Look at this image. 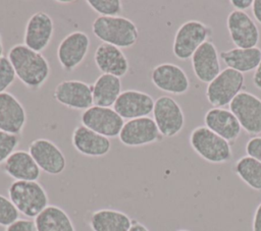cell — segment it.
Masks as SVG:
<instances>
[{"mask_svg":"<svg viewBox=\"0 0 261 231\" xmlns=\"http://www.w3.org/2000/svg\"><path fill=\"white\" fill-rule=\"evenodd\" d=\"M154 99L147 93L137 90L121 92L113 109L122 119H136L148 117L154 108Z\"/></svg>","mask_w":261,"mask_h":231,"instance_id":"cell-17","label":"cell"},{"mask_svg":"<svg viewBox=\"0 0 261 231\" xmlns=\"http://www.w3.org/2000/svg\"><path fill=\"white\" fill-rule=\"evenodd\" d=\"M8 197L19 214L35 219L49 206L45 188L38 181H13L8 187Z\"/></svg>","mask_w":261,"mask_h":231,"instance_id":"cell-3","label":"cell"},{"mask_svg":"<svg viewBox=\"0 0 261 231\" xmlns=\"http://www.w3.org/2000/svg\"><path fill=\"white\" fill-rule=\"evenodd\" d=\"M20 139V135L0 130V165L3 164L13 152H15Z\"/></svg>","mask_w":261,"mask_h":231,"instance_id":"cell-30","label":"cell"},{"mask_svg":"<svg viewBox=\"0 0 261 231\" xmlns=\"http://www.w3.org/2000/svg\"><path fill=\"white\" fill-rule=\"evenodd\" d=\"M220 59L226 67L234 69L241 73L255 70L261 61V49L254 48H232L220 52Z\"/></svg>","mask_w":261,"mask_h":231,"instance_id":"cell-25","label":"cell"},{"mask_svg":"<svg viewBox=\"0 0 261 231\" xmlns=\"http://www.w3.org/2000/svg\"><path fill=\"white\" fill-rule=\"evenodd\" d=\"M177 231H190V230H187V229H179V230H177Z\"/></svg>","mask_w":261,"mask_h":231,"instance_id":"cell-42","label":"cell"},{"mask_svg":"<svg viewBox=\"0 0 261 231\" xmlns=\"http://www.w3.org/2000/svg\"><path fill=\"white\" fill-rule=\"evenodd\" d=\"M34 221L37 231H76L68 214L54 205H49Z\"/></svg>","mask_w":261,"mask_h":231,"instance_id":"cell-27","label":"cell"},{"mask_svg":"<svg viewBox=\"0 0 261 231\" xmlns=\"http://www.w3.org/2000/svg\"><path fill=\"white\" fill-rule=\"evenodd\" d=\"M128 231H149V229L142 223L133 220V224L130 226V228L128 229Z\"/></svg>","mask_w":261,"mask_h":231,"instance_id":"cell-39","label":"cell"},{"mask_svg":"<svg viewBox=\"0 0 261 231\" xmlns=\"http://www.w3.org/2000/svg\"><path fill=\"white\" fill-rule=\"evenodd\" d=\"M19 217V212L9 199V197L0 194V226L7 227Z\"/></svg>","mask_w":261,"mask_h":231,"instance_id":"cell-31","label":"cell"},{"mask_svg":"<svg viewBox=\"0 0 261 231\" xmlns=\"http://www.w3.org/2000/svg\"><path fill=\"white\" fill-rule=\"evenodd\" d=\"M53 98L59 104L73 110L86 111L94 106L92 84L82 80H63L59 82L54 91Z\"/></svg>","mask_w":261,"mask_h":231,"instance_id":"cell-13","label":"cell"},{"mask_svg":"<svg viewBox=\"0 0 261 231\" xmlns=\"http://www.w3.org/2000/svg\"><path fill=\"white\" fill-rule=\"evenodd\" d=\"M252 231H261V203L257 206L253 216Z\"/></svg>","mask_w":261,"mask_h":231,"instance_id":"cell-35","label":"cell"},{"mask_svg":"<svg viewBox=\"0 0 261 231\" xmlns=\"http://www.w3.org/2000/svg\"><path fill=\"white\" fill-rule=\"evenodd\" d=\"M132 224L128 215L114 209L97 210L89 219L92 231H128Z\"/></svg>","mask_w":261,"mask_h":231,"instance_id":"cell-24","label":"cell"},{"mask_svg":"<svg viewBox=\"0 0 261 231\" xmlns=\"http://www.w3.org/2000/svg\"><path fill=\"white\" fill-rule=\"evenodd\" d=\"M92 31L102 43L119 49L130 48L139 40L136 23L124 16H98L92 24Z\"/></svg>","mask_w":261,"mask_h":231,"instance_id":"cell-2","label":"cell"},{"mask_svg":"<svg viewBox=\"0 0 261 231\" xmlns=\"http://www.w3.org/2000/svg\"><path fill=\"white\" fill-rule=\"evenodd\" d=\"M3 51H4V47H3L2 37H1V34H0V59L3 57Z\"/></svg>","mask_w":261,"mask_h":231,"instance_id":"cell-40","label":"cell"},{"mask_svg":"<svg viewBox=\"0 0 261 231\" xmlns=\"http://www.w3.org/2000/svg\"><path fill=\"white\" fill-rule=\"evenodd\" d=\"M229 110L237 117L242 129L251 135L261 133V99L242 91L230 102Z\"/></svg>","mask_w":261,"mask_h":231,"instance_id":"cell-8","label":"cell"},{"mask_svg":"<svg viewBox=\"0 0 261 231\" xmlns=\"http://www.w3.org/2000/svg\"><path fill=\"white\" fill-rule=\"evenodd\" d=\"M2 168L15 181H37L41 175V170L31 154L23 150L13 152Z\"/></svg>","mask_w":261,"mask_h":231,"instance_id":"cell-23","label":"cell"},{"mask_svg":"<svg viewBox=\"0 0 261 231\" xmlns=\"http://www.w3.org/2000/svg\"><path fill=\"white\" fill-rule=\"evenodd\" d=\"M230 4L236 8V10L245 11L252 7L253 0H230Z\"/></svg>","mask_w":261,"mask_h":231,"instance_id":"cell-36","label":"cell"},{"mask_svg":"<svg viewBox=\"0 0 261 231\" xmlns=\"http://www.w3.org/2000/svg\"><path fill=\"white\" fill-rule=\"evenodd\" d=\"M234 173L249 187L261 191V162L250 156H243L234 164Z\"/></svg>","mask_w":261,"mask_h":231,"instance_id":"cell-28","label":"cell"},{"mask_svg":"<svg viewBox=\"0 0 261 231\" xmlns=\"http://www.w3.org/2000/svg\"><path fill=\"white\" fill-rule=\"evenodd\" d=\"M212 27L200 20H187L177 28L173 44V55L179 60L192 58L196 50L212 36Z\"/></svg>","mask_w":261,"mask_h":231,"instance_id":"cell-5","label":"cell"},{"mask_svg":"<svg viewBox=\"0 0 261 231\" xmlns=\"http://www.w3.org/2000/svg\"><path fill=\"white\" fill-rule=\"evenodd\" d=\"M151 81L160 91L172 95H184L190 89L185 70L173 63H161L151 71Z\"/></svg>","mask_w":261,"mask_h":231,"instance_id":"cell-15","label":"cell"},{"mask_svg":"<svg viewBox=\"0 0 261 231\" xmlns=\"http://www.w3.org/2000/svg\"><path fill=\"white\" fill-rule=\"evenodd\" d=\"M247 156H250L261 162V136L251 137L245 147Z\"/></svg>","mask_w":261,"mask_h":231,"instance_id":"cell-34","label":"cell"},{"mask_svg":"<svg viewBox=\"0 0 261 231\" xmlns=\"http://www.w3.org/2000/svg\"><path fill=\"white\" fill-rule=\"evenodd\" d=\"M153 119L163 137H173L184 128L185 115L179 104L169 96L155 100Z\"/></svg>","mask_w":261,"mask_h":231,"instance_id":"cell-7","label":"cell"},{"mask_svg":"<svg viewBox=\"0 0 261 231\" xmlns=\"http://www.w3.org/2000/svg\"><path fill=\"white\" fill-rule=\"evenodd\" d=\"M244 84V74L226 67L208 83L206 88L207 101L214 108H222L229 105L237 95L242 92Z\"/></svg>","mask_w":261,"mask_h":231,"instance_id":"cell-6","label":"cell"},{"mask_svg":"<svg viewBox=\"0 0 261 231\" xmlns=\"http://www.w3.org/2000/svg\"><path fill=\"white\" fill-rule=\"evenodd\" d=\"M15 78L16 75L9 59L3 56L0 59V94L6 92V90L14 82Z\"/></svg>","mask_w":261,"mask_h":231,"instance_id":"cell-32","label":"cell"},{"mask_svg":"<svg viewBox=\"0 0 261 231\" xmlns=\"http://www.w3.org/2000/svg\"><path fill=\"white\" fill-rule=\"evenodd\" d=\"M192 67L196 77L204 82H211L220 73L219 54L215 45L207 41L203 43L193 54Z\"/></svg>","mask_w":261,"mask_h":231,"instance_id":"cell-19","label":"cell"},{"mask_svg":"<svg viewBox=\"0 0 261 231\" xmlns=\"http://www.w3.org/2000/svg\"><path fill=\"white\" fill-rule=\"evenodd\" d=\"M87 3L99 16H118L122 11L120 0H88Z\"/></svg>","mask_w":261,"mask_h":231,"instance_id":"cell-29","label":"cell"},{"mask_svg":"<svg viewBox=\"0 0 261 231\" xmlns=\"http://www.w3.org/2000/svg\"><path fill=\"white\" fill-rule=\"evenodd\" d=\"M59 3H61V4H63V3H71V1H58Z\"/></svg>","mask_w":261,"mask_h":231,"instance_id":"cell-41","label":"cell"},{"mask_svg":"<svg viewBox=\"0 0 261 231\" xmlns=\"http://www.w3.org/2000/svg\"><path fill=\"white\" fill-rule=\"evenodd\" d=\"M204 123L207 128L224 138L233 142L240 136L242 127L234 114L224 108H211L204 115Z\"/></svg>","mask_w":261,"mask_h":231,"instance_id":"cell-21","label":"cell"},{"mask_svg":"<svg viewBox=\"0 0 261 231\" xmlns=\"http://www.w3.org/2000/svg\"><path fill=\"white\" fill-rule=\"evenodd\" d=\"M82 125L108 138L119 135L124 124L122 119L113 108L92 106L83 111L81 115Z\"/></svg>","mask_w":261,"mask_h":231,"instance_id":"cell-9","label":"cell"},{"mask_svg":"<svg viewBox=\"0 0 261 231\" xmlns=\"http://www.w3.org/2000/svg\"><path fill=\"white\" fill-rule=\"evenodd\" d=\"M53 34L54 22L52 17L44 11H37L27 21L23 44L30 49L41 53L50 44Z\"/></svg>","mask_w":261,"mask_h":231,"instance_id":"cell-16","label":"cell"},{"mask_svg":"<svg viewBox=\"0 0 261 231\" xmlns=\"http://www.w3.org/2000/svg\"><path fill=\"white\" fill-rule=\"evenodd\" d=\"M94 62L102 74H110L119 78L124 76L129 68L128 60L121 49L105 43L96 48Z\"/></svg>","mask_w":261,"mask_h":231,"instance_id":"cell-22","label":"cell"},{"mask_svg":"<svg viewBox=\"0 0 261 231\" xmlns=\"http://www.w3.org/2000/svg\"><path fill=\"white\" fill-rule=\"evenodd\" d=\"M121 94V80L110 74H101L92 84L94 106L111 108Z\"/></svg>","mask_w":261,"mask_h":231,"instance_id":"cell-26","label":"cell"},{"mask_svg":"<svg viewBox=\"0 0 261 231\" xmlns=\"http://www.w3.org/2000/svg\"><path fill=\"white\" fill-rule=\"evenodd\" d=\"M16 77L31 90L40 89L49 78L50 65L45 56L36 52L24 44L12 46L8 53Z\"/></svg>","mask_w":261,"mask_h":231,"instance_id":"cell-1","label":"cell"},{"mask_svg":"<svg viewBox=\"0 0 261 231\" xmlns=\"http://www.w3.org/2000/svg\"><path fill=\"white\" fill-rule=\"evenodd\" d=\"M253 83L254 85L261 91V61L259 63V65L257 66V68L254 71L253 74Z\"/></svg>","mask_w":261,"mask_h":231,"instance_id":"cell-38","label":"cell"},{"mask_svg":"<svg viewBox=\"0 0 261 231\" xmlns=\"http://www.w3.org/2000/svg\"><path fill=\"white\" fill-rule=\"evenodd\" d=\"M5 231H37L36 223L31 219H17L7 227Z\"/></svg>","mask_w":261,"mask_h":231,"instance_id":"cell-33","label":"cell"},{"mask_svg":"<svg viewBox=\"0 0 261 231\" xmlns=\"http://www.w3.org/2000/svg\"><path fill=\"white\" fill-rule=\"evenodd\" d=\"M252 13L255 19L261 24V0H254L252 5Z\"/></svg>","mask_w":261,"mask_h":231,"instance_id":"cell-37","label":"cell"},{"mask_svg":"<svg viewBox=\"0 0 261 231\" xmlns=\"http://www.w3.org/2000/svg\"><path fill=\"white\" fill-rule=\"evenodd\" d=\"M90 49V38L82 31L65 36L57 47V59L64 71L74 70L86 58Z\"/></svg>","mask_w":261,"mask_h":231,"instance_id":"cell-11","label":"cell"},{"mask_svg":"<svg viewBox=\"0 0 261 231\" xmlns=\"http://www.w3.org/2000/svg\"><path fill=\"white\" fill-rule=\"evenodd\" d=\"M41 171L49 175H59L66 167L63 152L52 140L47 138L34 139L28 151Z\"/></svg>","mask_w":261,"mask_h":231,"instance_id":"cell-12","label":"cell"},{"mask_svg":"<svg viewBox=\"0 0 261 231\" xmlns=\"http://www.w3.org/2000/svg\"><path fill=\"white\" fill-rule=\"evenodd\" d=\"M73 148L82 155L87 157H103L111 150V141L84 125H77L71 135Z\"/></svg>","mask_w":261,"mask_h":231,"instance_id":"cell-20","label":"cell"},{"mask_svg":"<svg viewBox=\"0 0 261 231\" xmlns=\"http://www.w3.org/2000/svg\"><path fill=\"white\" fill-rule=\"evenodd\" d=\"M190 145L194 152L212 164H222L231 160L230 143L206 126H197L190 134Z\"/></svg>","mask_w":261,"mask_h":231,"instance_id":"cell-4","label":"cell"},{"mask_svg":"<svg viewBox=\"0 0 261 231\" xmlns=\"http://www.w3.org/2000/svg\"><path fill=\"white\" fill-rule=\"evenodd\" d=\"M226 26L229 37L237 48H254L260 39L257 24L245 11L232 10L227 16Z\"/></svg>","mask_w":261,"mask_h":231,"instance_id":"cell-14","label":"cell"},{"mask_svg":"<svg viewBox=\"0 0 261 231\" xmlns=\"http://www.w3.org/2000/svg\"><path fill=\"white\" fill-rule=\"evenodd\" d=\"M27 123V112L19 100L12 94H0V130L20 135Z\"/></svg>","mask_w":261,"mask_h":231,"instance_id":"cell-18","label":"cell"},{"mask_svg":"<svg viewBox=\"0 0 261 231\" xmlns=\"http://www.w3.org/2000/svg\"><path fill=\"white\" fill-rule=\"evenodd\" d=\"M118 138L126 147H141L161 141L163 136L154 119L148 116L124 122Z\"/></svg>","mask_w":261,"mask_h":231,"instance_id":"cell-10","label":"cell"}]
</instances>
